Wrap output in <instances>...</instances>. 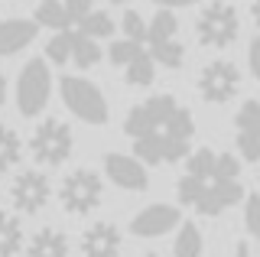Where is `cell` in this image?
Here are the masks:
<instances>
[{"instance_id": "obj_12", "label": "cell", "mask_w": 260, "mask_h": 257, "mask_svg": "<svg viewBox=\"0 0 260 257\" xmlns=\"http://www.w3.org/2000/svg\"><path fill=\"white\" fill-rule=\"evenodd\" d=\"M234 140H238V153L247 163H260V101L250 98L244 101L234 114Z\"/></svg>"}, {"instance_id": "obj_7", "label": "cell", "mask_w": 260, "mask_h": 257, "mask_svg": "<svg viewBox=\"0 0 260 257\" xmlns=\"http://www.w3.org/2000/svg\"><path fill=\"white\" fill-rule=\"evenodd\" d=\"M195 36L208 49H228L241 36V17L234 10V4L211 0L205 10L199 13V20H195Z\"/></svg>"}, {"instance_id": "obj_24", "label": "cell", "mask_w": 260, "mask_h": 257, "mask_svg": "<svg viewBox=\"0 0 260 257\" xmlns=\"http://www.w3.org/2000/svg\"><path fill=\"white\" fill-rule=\"evenodd\" d=\"M46 62H52V66H65V62H72V36H69V29L55 33L46 43Z\"/></svg>"}, {"instance_id": "obj_1", "label": "cell", "mask_w": 260, "mask_h": 257, "mask_svg": "<svg viewBox=\"0 0 260 257\" xmlns=\"http://www.w3.org/2000/svg\"><path fill=\"white\" fill-rule=\"evenodd\" d=\"M124 134L143 166H173L192 153L195 117L173 94H150L127 111Z\"/></svg>"}, {"instance_id": "obj_32", "label": "cell", "mask_w": 260, "mask_h": 257, "mask_svg": "<svg viewBox=\"0 0 260 257\" xmlns=\"http://www.w3.org/2000/svg\"><path fill=\"white\" fill-rule=\"evenodd\" d=\"M4 104H7V78L0 72V111H4Z\"/></svg>"}, {"instance_id": "obj_5", "label": "cell", "mask_w": 260, "mask_h": 257, "mask_svg": "<svg viewBox=\"0 0 260 257\" xmlns=\"http://www.w3.org/2000/svg\"><path fill=\"white\" fill-rule=\"evenodd\" d=\"M146 52L162 69H182L185 66V46L179 39V20L173 10H159L146 23Z\"/></svg>"}, {"instance_id": "obj_36", "label": "cell", "mask_w": 260, "mask_h": 257, "mask_svg": "<svg viewBox=\"0 0 260 257\" xmlns=\"http://www.w3.org/2000/svg\"><path fill=\"white\" fill-rule=\"evenodd\" d=\"M257 182H260V179H257Z\"/></svg>"}, {"instance_id": "obj_21", "label": "cell", "mask_w": 260, "mask_h": 257, "mask_svg": "<svg viewBox=\"0 0 260 257\" xmlns=\"http://www.w3.org/2000/svg\"><path fill=\"white\" fill-rule=\"evenodd\" d=\"M205 251V241H202V231L195 221H182L179 224V235L173 241V257H202Z\"/></svg>"}, {"instance_id": "obj_13", "label": "cell", "mask_w": 260, "mask_h": 257, "mask_svg": "<svg viewBox=\"0 0 260 257\" xmlns=\"http://www.w3.org/2000/svg\"><path fill=\"white\" fill-rule=\"evenodd\" d=\"M104 176L124 192H146V186H150L146 166L127 153H104Z\"/></svg>"}, {"instance_id": "obj_11", "label": "cell", "mask_w": 260, "mask_h": 257, "mask_svg": "<svg viewBox=\"0 0 260 257\" xmlns=\"http://www.w3.org/2000/svg\"><path fill=\"white\" fill-rule=\"evenodd\" d=\"M182 224V215H179L176 205H166V202H153L140 208V212L130 218V235L134 238H162L169 235L173 228H179Z\"/></svg>"}, {"instance_id": "obj_14", "label": "cell", "mask_w": 260, "mask_h": 257, "mask_svg": "<svg viewBox=\"0 0 260 257\" xmlns=\"http://www.w3.org/2000/svg\"><path fill=\"white\" fill-rule=\"evenodd\" d=\"M120 244H124V238H120V228L114 221L88 224V228L81 231V241H78L81 257H117Z\"/></svg>"}, {"instance_id": "obj_35", "label": "cell", "mask_w": 260, "mask_h": 257, "mask_svg": "<svg viewBox=\"0 0 260 257\" xmlns=\"http://www.w3.org/2000/svg\"><path fill=\"white\" fill-rule=\"evenodd\" d=\"M146 257H156V254H146Z\"/></svg>"}, {"instance_id": "obj_27", "label": "cell", "mask_w": 260, "mask_h": 257, "mask_svg": "<svg viewBox=\"0 0 260 257\" xmlns=\"http://www.w3.org/2000/svg\"><path fill=\"white\" fill-rule=\"evenodd\" d=\"M244 228H247L250 238L260 241V196L257 192L244 196Z\"/></svg>"}, {"instance_id": "obj_29", "label": "cell", "mask_w": 260, "mask_h": 257, "mask_svg": "<svg viewBox=\"0 0 260 257\" xmlns=\"http://www.w3.org/2000/svg\"><path fill=\"white\" fill-rule=\"evenodd\" d=\"M247 69H250V75L260 82V36H254L247 43Z\"/></svg>"}, {"instance_id": "obj_15", "label": "cell", "mask_w": 260, "mask_h": 257, "mask_svg": "<svg viewBox=\"0 0 260 257\" xmlns=\"http://www.w3.org/2000/svg\"><path fill=\"white\" fill-rule=\"evenodd\" d=\"M36 36H39V26L32 20H20V17L0 20V59L23 52L26 46H32Z\"/></svg>"}, {"instance_id": "obj_2", "label": "cell", "mask_w": 260, "mask_h": 257, "mask_svg": "<svg viewBox=\"0 0 260 257\" xmlns=\"http://www.w3.org/2000/svg\"><path fill=\"white\" fill-rule=\"evenodd\" d=\"M176 196L185 208L205 215V218H218L244 199L241 159L211 147L192 150L185 156V173L176 182Z\"/></svg>"}, {"instance_id": "obj_9", "label": "cell", "mask_w": 260, "mask_h": 257, "mask_svg": "<svg viewBox=\"0 0 260 257\" xmlns=\"http://www.w3.org/2000/svg\"><path fill=\"white\" fill-rule=\"evenodd\" d=\"M195 88L208 104H228L234 94L241 91V69L231 59H215L208 66H202Z\"/></svg>"}, {"instance_id": "obj_28", "label": "cell", "mask_w": 260, "mask_h": 257, "mask_svg": "<svg viewBox=\"0 0 260 257\" xmlns=\"http://www.w3.org/2000/svg\"><path fill=\"white\" fill-rule=\"evenodd\" d=\"M62 7H65V13H69V23H72V26H78V23L94 10L91 0H62Z\"/></svg>"}, {"instance_id": "obj_31", "label": "cell", "mask_w": 260, "mask_h": 257, "mask_svg": "<svg viewBox=\"0 0 260 257\" xmlns=\"http://www.w3.org/2000/svg\"><path fill=\"white\" fill-rule=\"evenodd\" d=\"M234 257H250V244H247V241H241V244L234 247Z\"/></svg>"}, {"instance_id": "obj_26", "label": "cell", "mask_w": 260, "mask_h": 257, "mask_svg": "<svg viewBox=\"0 0 260 257\" xmlns=\"http://www.w3.org/2000/svg\"><path fill=\"white\" fill-rule=\"evenodd\" d=\"M120 29H124V39H130V43H137V46L146 43V20H143L137 10H127V13H124Z\"/></svg>"}, {"instance_id": "obj_19", "label": "cell", "mask_w": 260, "mask_h": 257, "mask_svg": "<svg viewBox=\"0 0 260 257\" xmlns=\"http://www.w3.org/2000/svg\"><path fill=\"white\" fill-rule=\"evenodd\" d=\"M69 36H72V62L85 72V69H94L98 62H101V46L94 43V39H88L85 33H78L75 26L69 29Z\"/></svg>"}, {"instance_id": "obj_22", "label": "cell", "mask_w": 260, "mask_h": 257, "mask_svg": "<svg viewBox=\"0 0 260 257\" xmlns=\"http://www.w3.org/2000/svg\"><path fill=\"white\" fill-rule=\"evenodd\" d=\"M153 78H156V62L150 59V52H140L130 66H124V82L130 88H150Z\"/></svg>"}, {"instance_id": "obj_6", "label": "cell", "mask_w": 260, "mask_h": 257, "mask_svg": "<svg viewBox=\"0 0 260 257\" xmlns=\"http://www.w3.org/2000/svg\"><path fill=\"white\" fill-rule=\"evenodd\" d=\"M52 98V72L46 59H29L16 75V111L20 117H39Z\"/></svg>"}, {"instance_id": "obj_18", "label": "cell", "mask_w": 260, "mask_h": 257, "mask_svg": "<svg viewBox=\"0 0 260 257\" xmlns=\"http://www.w3.org/2000/svg\"><path fill=\"white\" fill-rule=\"evenodd\" d=\"M32 23H36V26H46V29H52V33L72 29V23H69V13H65L62 0H39L36 13H32Z\"/></svg>"}, {"instance_id": "obj_23", "label": "cell", "mask_w": 260, "mask_h": 257, "mask_svg": "<svg viewBox=\"0 0 260 257\" xmlns=\"http://www.w3.org/2000/svg\"><path fill=\"white\" fill-rule=\"evenodd\" d=\"M75 29H78V33H85L88 39H94V43H98V39H108V36H111L117 26H114V20H111L104 10H91V13H88V17L81 20Z\"/></svg>"}, {"instance_id": "obj_4", "label": "cell", "mask_w": 260, "mask_h": 257, "mask_svg": "<svg viewBox=\"0 0 260 257\" xmlns=\"http://www.w3.org/2000/svg\"><path fill=\"white\" fill-rule=\"evenodd\" d=\"M75 150V134L59 117H43L29 134V156L39 166H62Z\"/></svg>"}, {"instance_id": "obj_20", "label": "cell", "mask_w": 260, "mask_h": 257, "mask_svg": "<svg viewBox=\"0 0 260 257\" xmlns=\"http://www.w3.org/2000/svg\"><path fill=\"white\" fill-rule=\"evenodd\" d=\"M23 150H26V143H23L20 134H16L13 127L0 124V173H10L23 159Z\"/></svg>"}, {"instance_id": "obj_8", "label": "cell", "mask_w": 260, "mask_h": 257, "mask_svg": "<svg viewBox=\"0 0 260 257\" xmlns=\"http://www.w3.org/2000/svg\"><path fill=\"white\" fill-rule=\"evenodd\" d=\"M104 199V182L101 176L94 170H88V166H78V170H72L69 176L62 179L59 186V202L69 215H91L98 205H101Z\"/></svg>"}, {"instance_id": "obj_34", "label": "cell", "mask_w": 260, "mask_h": 257, "mask_svg": "<svg viewBox=\"0 0 260 257\" xmlns=\"http://www.w3.org/2000/svg\"><path fill=\"white\" fill-rule=\"evenodd\" d=\"M111 4H130V0H111Z\"/></svg>"}, {"instance_id": "obj_33", "label": "cell", "mask_w": 260, "mask_h": 257, "mask_svg": "<svg viewBox=\"0 0 260 257\" xmlns=\"http://www.w3.org/2000/svg\"><path fill=\"white\" fill-rule=\"evenodd\" d=\"M250 17H254V23L260 26V0H250Z\"/></svg>"}, {"instance_id": "obj_30", "label": "cell", "mask_w": 260, "mask_h": 257, "mask_svg": "<svg viewBox=\"0 0 260 257\" xmlns=\"http://www.w3.org/2000/svg\"><path fill=\"white\" fill-rule=\"evenodd\" d=\"M153 4H156L159 10H176V7H192V4H199V0H153Z\"/></svg>"}, {"instance_id": "obj_17", "label": "cell", "mask_w": 260, "mask_h": 257, "mask_svg": "<svg viewBox=\"0 0 260 257\" xmlns=\"http://www.w3.org/2000/svg\"><path fill=\"white\" fill-rule=\"evenodd\" d=\"M23 247H26V231L20 215L0 208V257H16Z\"/></svg>"}, {"instance_id": "obj_10", "label": "cell", "mask_w": 260, "mask_h": 257, "mask_svg": "<svg viewBox=\"0 0 260 257\" xmlns=\"http://www.w3.org/2000/svg\"><path fill=\"white\" fill-rule=\"evenodd\" d=\"M52 199V182L43 170H20L10 182V205L16 215H36Z\"/></svg>"}, {"instance_id": "obj_25", "label": "cell", "mask_w": 260, "mask_h": 257, "mask_svg": "<svg viewBox=\"0 0 260 257\" xmlns=\"http://www.w3.org/2000/svg\"><path fill=\"white\" fill-rule=\"evenodd\" d=\"M140 52H143V46L130 43V39H114V43L108 46V62H111V66H117V69H124V66H130V62H134Z\"/></svg>"}, {"instance_id": "obj_3", "label": "cell", "mask_w": 260, "mask_h": 257, "mask_svg": "<svg viewBox=\"0 0 260 257\" xmlns=\"http://www.w3.org/2000/svg\"><path fill=\"white\" fill-rule=\"evenodd\" d=\"M59 94H62V104L69 108V114H75L81 124H91V127L108 124V117H111L108 98H104V91L91 78L62 75L59 78Z\"/></svg>"}, {"instance_id": "obj_16", "label": "cell", "mask_w": 260, "mask_h": 257, "mask_svg": "<svg viewBox=\"0 0 260 257\" xmlns=\"http://www.w3.org/2000/svg\"><path fill=\"white\" fill-rule=\"evenodd\" d=\"M72 251V244H69V238H65V231L59 228H39L36 235H29L26 241V247H23V254L26 257H69Z\"/></svg>"}]
</instances>
